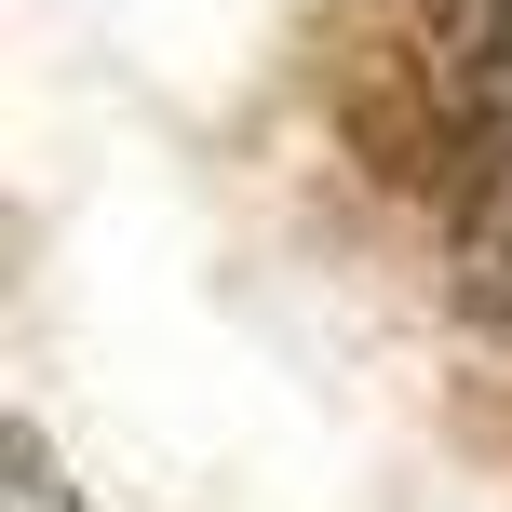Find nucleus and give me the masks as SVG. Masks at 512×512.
<instances>
[{"instance_id":"1","label":"nucleus","mask_w":512,"mask_h":512,"mask_svg":"<svg viewBox=\"0 0 512 512\" xmlns=\"http://www.w3.org/2000/svg\"><path fill=\"white\" fill-rule=\"evenodd\" d=\"M0 512H68V472H54L41 418H14V432H0Z\"/></svg>"}]
</instances>
